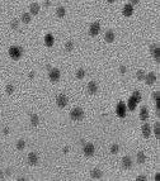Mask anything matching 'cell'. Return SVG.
<instances>
[{
    "instance_id": "cell-1",
    "label": "cell",
    "mask_w": 160,
    "mask_h": 181,
    "mask_svg": "<svg viewBox=\"0 0 160 181\" xmlns=\"http://www.w3.org/2000/svg\"><path fill=\"white\" fill-rule=\"evenodd\" d=\"M22 53H23V48H22V47L13 46L9 48V56H10L13 60H19L22 57Z\"/></svg>"
},
{
    "instance_id": "cell-2",
    "label": "cell",
    "mask_w": 160,
    "mask_h": 181,
    "mask_svg": "<svg viewBox=\"0 0 160 181\" xmlns=\"http://www.w3.org/2000/svg\"><path fill=\"white\" fill-rule=\"evenodd\" d=\"M70 118L72 120H81L84 118V112L80 108H74V109L70 112Z\"/></svg>"
},
{
    "instance_id": "cell-3",
    "label": "cell",
    "mask_w": 160,
    "mask_h": 181,
    "mask_svg": "<svg viewBox=\"0 0 160 181\" xmlns=\"http://www.w3.org/2000/svg\"><path fill=\"white\" fill-rule=\"evenodd\" d=\"M126 110H127L126 105H124L122 101H120V103L117 104V108H116V113H117V115L120 117V118H124V117H126Z\"/></svg>"
},
{
    "instance_id": "cell-4",
    "label": "cell",
    "mask_w": 160,
    "mask_h": 181,
    "mask_svg": "<svg viewBox=\"0 0 160 181\" xmlns=\"http://www.w3.org/2000/svg\"><path fill=\"white\" fill-rule=\"evenodd\" d=\"M60 76H61V72L60 70L57 68H51L50 72H49V77L51 81H59L60 80Z\"/></svg>"
},
{
    "instance_id": "cell-5",
    "label": "cell",
    "mask_w": 160,
    "mask_h": 181,
    "mask_svg": "<svg viewBox=\"0 0 160 181\" xmlns=\"http://www.w3.org/2000/svg\"><path fill=\"white\" fill-rule=\"evenodd\" d=\"M56 103H57V106L59 108H65L68 105V96L64 94H60L56 99Z\"/></svg>"
},
{
    "instance_id": "cell-6",
    "label": "cell",
    "mask_w": 160,
    "mask_h": 181,
    "mask_svg": "<svg viewBox=\"0 0 160 181\" xmlns=\"http://www.w3.org/2000/svg\"><path fill=\"white\" fill-rule=\"evenodd\" d=\"M99 32H101V24L95 22V23H93L90 25V28H89V34H90L92 37H95Z\"/></svg>"
},
{
    "instance_id": "cell-7",
    "label": "cell",
    "mask_w": 160,
    "mask_h": 181,
    "mask_svg": "<svg viewBox=\"0 0 160 181\" xmlns=\"http://www.w3.org/2000/svg\"><path fill=\"white\" fill-rule=\"evenodd\" d=\"M94 152H95V147H94V144H93V143L84 144V155H85V156L90 157V156L94 155Z\"/></svg>"
},
{
    "instance_id": "cell-8",
    "label": "cell",
    "mask_w": 160,
    "mask_h": 181,
    "mask_svg": "<svg viewBox=\"0 0 160 181\" xmlns=\"http://www.w3.org/2000/svg\"><path fill=\"white\" fill-rule=\"evenodd\" d=\"M150 52H151V55L154 56V58L156 61H160V48L158 44H152L151 47H150Z\"/></svg>"
},
{
    "instance_id": "cell-9",
    "label": "cell",
    "mask_w": 160,
    "mask_h": 181,
    "mask_svg": "<svg viewBox=\"0 0 160 181\" xmlns=\"http://www.w3.org/2000/svg\"><path fill=\"white\" fill-rule=\"evenodd\" d=\"M123 15L124 17H131L132 15V13H133V6L131 5V4H126L123 6Z\"/></svg>"
},
{
    "instance_id": "cell-10",
    "label": "cell",
    "mask_w": 160,
    "mask_h": 181,
    "mask_svg": "<svg viewBox=\"0 0 160 181\" xmlns=\"http://www.w3.org/2000/svg\"><path fill=\"white\" fill-rule=\"evenodd\" d=\"M140 119L144 120V122H146L149 119V110L146 106H142L141 110H140Z\"/></svg>"
},
{
    "instance_id": "cell-11",
    "label": "cell",
    "mask_w": 160,
    "mask_h": 181,
    "mask_svg": "<svg viewBox=\"0 0 160 181\" xmlns=\"http://www.w3.org/2000/svg\"><path fill=\"white\" fill-rule=\"evenodd\" d=\"M28 162H29V165H37L38 162V156H37V153H34V152H32V153L28 155Z\"/></svg>"
},
{
    "instance_id": "cell-12",
    "label": "cell",
    "mask_w": 160,
    "mask_h": 181,
    "mask_svg": "<svg viewBox=\"0 0 160 181\" xmlns=\"http://www.w3.org/2000/svg\"><path fill=\"white\" fill-rule=\"evenodd\" d=\"M88 91H89V94H92V95L95 94L98 91V85L95 84L94 81H90L88 84Z\"/></svg>"
},
{
    "instance_id": "cell-13",
    "label": "cell",
    "mask_w": 160,
    "mask_h": 181,
    "mask_svg": "<svg viewBox=\"0 0 160 181\" xmlns=\"http://www.w3.org/2000/svg\"><path fill=\"white\" fill-rule=\"evenodd\" d=\"M136 106H137V100L133 96H131L129 99V103H127V108H129L130 110H135Z\"/></svg>"
},
{
    "instance_id": "cell-14",
    "label": "cell",
    "mask_w": 160,
    "mask_h": 181,
    "mask_svg": "<svg viewBox=\"0 0 160 181\" xmlns=\"http://www.w3.org/2000/svg\"><path fill=\"white\" fill-rule=\"evenodd\" d=\"M145 80H146V84L148 85H152L156 81V76H155L154 72H150L148 76H145Z\"/></svg>"
},
{
    "instance_id": "cell-15",
    "label": "cell",
    "mask_w": 160,
    "mask_h": 181,
    "mask_svg": "<svg viewBox=\"0 0 160 181\" xmlns=\"http://www.w3.org/2000/svg\"><path fill=\"white\" fill-rule=\"evenodd\" d=\"M53 42H55V38H53L52 34H47V36L44 37V44H46L47 47H52Z\"/></svg>"
},
{
    "instance_id": "cell-16",
    "label": "cell",
    "mask_w": 160,
    "mask_h": 181,
    "mask_svg": "<svg viewBox=\"0 0 160 181\" xmlns=\"http://www.w3.org/2000/svg\"><path fill=\"white\" fill-rule=\"evenodd\" d=\"M141 131H142V136L145 138H149L150 137V133H151V128H150V125L149 124H144L142 125V128H141Z\"/></svg>"
},
{
    "instance_id": "cell-17",
    "label": "cell",
    "mask_w": 160,
    "mask_h": 181,
    "mask_svg": "<svg viewBox=\"0 0 160 181\" xmlns=\"http://www.w3.org/2000/svg\"><path fill=\"white\" fill-rule=\"evenodd\" d=\"M114 38H116V36H114V33H113L112 31H108L107 33H105V36H104L105 42H108V43H112V42H113Z\"/></svg>"
},
{
    "instance_id": "cell-18",
    "label": "cell",
    "mask_w": 160,
    "mask_h": 181,
    "mask_svg": "<svg viewBox=\"0 0 160 181\" xmlns=\"http://www.w3.org/2000/svg\"><path fill=\"white\" fill-rule=\"evenodd\" d=\"M132 166V161H131L130 157H123L122 158V167L123 169H131Z\"/></svg>"
},
{
    "instance_id": "cell-19",
    "label": "cell",
    "mask_w": 160,
    "mask_h": 181,
    "mask_svg": "<svg viewBox=\"0 0 160 181\" xmlns=\"http://www.w3.org/2000/svg\"><path fill=\"white\" fill-rule=\"evenodd\" d=\"M102 175H103V174H102V171L99 170V169H94V170H93L92 172H90L92 179H101Z\"/></svg>"
},
{
    "instance_id": "cell-20",
    "label": "cell",
    "mask_w": 160,
    "mask_h": 181,
    "mask_svg": "<svg viewBox=\"0 0 160 181\" xmlns=\"http://www.w3.org/2000/svg\"><path fill=\"white\" fill-rule=\"evenodd\" d=\"M65 14H66V10H65V8L64 6H59L57 8V10H56V15L59 18H64L65 17Z\"/></svg>"
},
{
    "instance_id": "cell-21",
    "label": "cell",
    "mask_w": 160,
    "mask_h": 181,
    "mask_svg": "<svg viewBox=\"0 0 160 181\" xmlns=\"http://www.w3.org/2000/svg\"><path fill=\"white\" fill-rule=\"evenodd\" d=\"M29 10H31V13L33 15H37L38 12H40V5H38V4H31Z\"/></svg>"
},
{
    "instance_id": "cell-22",
    "label": "cell",
    "mask_w": 160,
    "mask_h": 181,
    "mask_svg": "<svg viewBox=\"0 0 160 181\" xmlns=\"http://www.w3.org/2000/svg\"><path fill=\"white\" fill-rule=\"evenodd\" d=\"M38 123H40V119H38V117L36 115V114H32L31 115V124L33 127H37Z\"/></svg>"
},
{
    "instance_id": "cell-23",
    "label": "cell",
    "mask_w": 160,
    "mask_h": 181,
    "mask_svg": "<svg viewBox=\"0 0 160 181\" xmlns=\"http://www.w3.org/2000/svg\"><path fill=\"white\" fill-rule=\"evenodd\" d=\"M22 22H23L24 24H28L31 22V14L29 13H24V14H22Z\"/></svg>"
},
{
    "instance_id": "cell-24",
    "label": "cell",
    "mask_w": 160,
    "mask_h": 181,
    "mask_svg": "<svg viewBox=\"0 0 160 181\" xmlns=\"http://www.w3.org/2000/svg\"><path fill=\"white\" fill-rule=\"evenodd\" d=\"M145 161H146L145 153H144V152H139V153H137V162H139V163H144Z\"/></svg>"
},
{
    "instance_id": "cell-25",
    "label": "cell",
    "mask_w": 160,
    "mask_h": 181,
    "mask_svg": "<svg viewBox=\"0 0 160 181\" xmlns=\"http://www.w3.org/2000/svg\"><path fill=\"white\" fill-rule=\"evenodd\" d=\"M133 98L137 100V103H140V101L142 100V96H141V93H140L139 90H136V91H133V95H132Z\"/></svg>"
},
{
    "instance_id": "cell-26",
    "label": "cell",
    "mask_w": 160,
    "mask_h": 181,
    "mask_svg": "<svg viewBox=\"0 0 160 181\" xmlns=\"http://www.w3.org/2000/svg\"><path fill=\"white\" fill-rule=\"evenodd\" d=\"M85 76V71L83 68H79L78 71H76V77L78 79H83Z\"/></svg>"
},
{
    "instance_id": "cell-27",
    "label": "cell",
    "mask_w": 160,
    "mask_h": 181,
    "mask_svg": "<svg viewBox=\"0 0 160 181\" xmlns=\"http://www.w3.org/2000/svg\"><path fill=\"white\" fill-rule=\"evenodd\" d=\"M24 147H25V142L23 141V139H21V141L17 142V148H18V150H23Z\"/></svg>"
},
{
    "instance_id": "cell-28",
    "label": "cell",
    "mask_w": 160,
    "mask_h": 181,
    "mask_svg": "<svg viewBox=\"0 0 160 181\" xmlns=\"http://www.w3.org/2000/svg\"><path fill=\"white\" fill-rule=\"evenodd\" d=\"M154 132H155V136H156V138H159V137H160V125H159V123H156V124H155Z\"/></svg>"
},
{
    "instance_id": "cell-29",
    "label": "cell",
    "mask_w": 160,
    "mask_h": 181,
    "mask_svg": "<svg viewBox=\"0 0 160 181\" xmlns=\"http://www.w3.org/2000/svg\"><path fill=\"white\" fill-rule=\"evenodd\" d=\"M65 48H66V51H71L72 48H74V43H72L71 41L66 42V44H65Z\"/></svg>"
},
{
    "instance_id": "cell-30",
    "label": "cell",
    "mask_w": 160,
    "mask_h": 181,
    "mask_svg": "<svg viewBox=\"0 0 160 181\" xmlns=\"http://www.w3.org/2000/svg\"><path fill=\"white\" fill-rule=\"evenodd\" d=\"M136 76H137V79H139V80H144V77H145V74H144L142 70H140V71H137Z\"/></svg>"
},
{
    "instance_id": "cell-31",
    "label": "cell",
    "mask_w": 160,
    "mask_h": 181,
    "mask_svg": "<svg viewBox=\"0 0 160 181\" xmlns=\"http://www.w3.org/2000/svg\"><path fill=\"white\" fill-rule=\"evenodd\" d=\"M6 93L9 95H12L14 93V86H13V85H8V86H6Z\"/></svg>"
},
{
    "instance_id": "cell-32",
    "label": "cell",
    "mask_w": 160,
    "mask_h": 181,
    "mask_svg": "<svg viewBox=\"0 0 160 181\" xmlns=\"http://www.w3.org/2000/svg\"><path fill=\"white\" fill-rule=\"evenodd\" d=\"M12 28H13V29H17V28H18V25H19V22L17 20V19H14V20H13L12 22Z\"/></svg>"
},
{
    "instance_id": "cell-33",
    "label": "cell",
    "mask_w": 160,
    "mask_h": 181,
    "mask_svg": "<svg viewBox=\"0 0 160 181\" xmlns=\"http://www.w3.org/2000/svg\"><path fill=\"white\" fill-rule=\"evenodd\" d=\"M118 150H120V147H118L117 144H113V146L111 147V152H112V153H117Z\"/></svg>"
},
{
    "instance_id": "cell-34",
    "label": "cell",
    "mask_w": 160,
    "mask_h": 181,
    "mask_svg": "<svg viewBox=\"0 0 160 181\" xmlns=\"http://www.w3.org/2000/svg\"><path fill=\"white\" fill-rule=\"evenodd\" d=\"M152 99L155 100V103H158V101H159V93H154V94H152Z\"/></svg>"
},
{
    "instance_id": "cell-35",
    "label": "cell",
    "mask_w": 160,
    "mask_h": 181,
    "mask_svg": "<svg viewBox=\"0 0 160 181\" xmlns=\"http://www.w3.org/2000/svg\"><path fill=\"white\" fill-rule=\"evenodd\" d=\"M120 72L123 75L124 72H126V67H124V66H121V67H120Z\"/></svg>"
},
{
    "instance_id": "cell-36",
    "label": "cell",
    "mask_w": 160,
    "mask_h": 181,
    "mask_svg": "<svg viewBox=\"0 0 160 181\" xmlns=\"http://www.w3.org/2000/svg\"><path fill=\"white\" fill-rule=\"evenodd\" d=\"M137 180H139V181H142V180L145 181V180H146V176H145V175H141V176L137 177Z\"/></svg>"
},
{
    "instance_id": "cell-37",
    "label": "cell",
    "mask_w": 160,
    "mask_h": 181,
    "mask_svg": "<svg viewBox=\"0 0 160 181\" xmlns=\"http://www.w3.org/2000/svg\"><path fill=\"white\" fill-rule=\"evenodd\" d=\"M130 1H131V3H132V4H133V5H135V4H137V3H139V1H140V0H130Z\"/></svg>"
},
{
    "instance_id": "cell-38",
    "label": "cell",
    "mask_w": 160,
    "mask_h": 181,
    "mask_svg": "<svg viewBox=\"0 0 160 181\" xmlns=\"http://www.w3.org/2000/svg\"><path fill=\"white\" fill-rule=\"evenodd\" d=\"M44 5L49 6V5H50V0H46V1H44Z\"/></svg>"
},
{
    "instance_id": "cell-39",
    "label": "cell",
    "mask_w": 160,
    "mask_h": 181,
    "mask_svg": "<svg viewBox=\"0 0 160 181\" xmlns=\"http://www.w3.org/2000/svg\"><path fill=\"white\" fill-rule=\"evenodd\" d=\"M3 177H4V172H3V171H0V179H3Z\"/></svg>"
},
{
    "instance_id": "cell-40",
    "label": "cell",
    "mask_w": 160,
    "mask_h": 181,
    "mask_svg": "<svg viewBox=\"0 0 160 181\" xmlns=\"http://www.w3.org/2000/svg\"><path fill=\"white\" fill-rule=\"evenodd\" d=\"M107 1H108V3H109V4H113V3H114V1H116V0H107Z\"/></svg>"
},
{
    "instance_id": "cell-41",
    "label": "cell",
    "mask_w": 160,
    "mask_h": 181,
    "mask_svg": "<svg viewBox=\"0 0 160 181\" xmlns=\"http://www.w3.org/2000/svg\"><path fill=\"white\" fill-rule=\"evenodd\" d=\"M29 77H31V79L34 77V74H33V72H31V74H29Z\"/></svg>"
},
{
    "instance_id": "cell-42",
    "label": "cell",
    "mask_w": 160,
    "mask_h": 181,
    "mask_svg": "<svg viewBox=\"0 0 160 181\" xmlns=\"http://www.w3.org/2000/svg\"><path fill=\"white\" fill-rule=\"evenodd\" d=\"M8 132H9V129L5 128V129H4V133H5V134H8Z\"/></svg>"
}]
</instances>
